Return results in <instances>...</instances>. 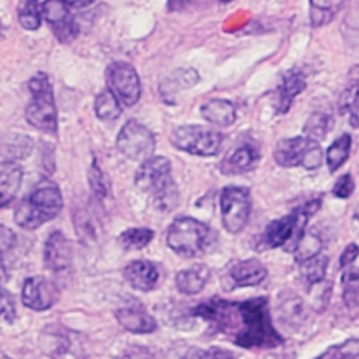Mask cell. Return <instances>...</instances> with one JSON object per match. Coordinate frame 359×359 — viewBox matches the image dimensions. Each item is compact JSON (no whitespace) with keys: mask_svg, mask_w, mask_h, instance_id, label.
<instances>
[{"mask_svg":"<svg viewBox=\"0 0 359 359\" xmlns=\"http://www.w3.org/2000/svg\"><path fill=\"white\" fill-rule=\"evenodd\" d=\"M195 314L231 337L233 342L243 348H275L283 342L272 325L265 297L245 302L210 300L199 304Z\"/></svg>","mask_w":359,"mask_h":359,"instance_id":"6da1fadb","label":"cell"},{"mask_svg":"<svg viewBox=\"0 0 359 359\" xmlns=\"http://www.w3.org/2000/svg\"><path fill=\"white\" fill-rule=\"evenodd\" d=\"M135 185L150 195L160 210H171L177 205L178 192L171 177V164L163 156H151L140 164L135 174Z\"/></svg>","mask_w":359,"mask_h":359,"instance_id":"7a4b0ae2","label":"cell"},{"mask_svg":"<svg viewBox=\"0 0 359 359\" xmlns=\"http://www.w3.org/2000/svg\"><path fill=\"white\" fill-rule=\"evenodd\" d=\"M63 199L59 188L49 181L39 182L15 208V223L27 230H34L59 215Z\"/></svg>","mask_w":359,"mask_h":359,"instance_id":"3957f363","label":"cell"},{"mask_svg":"<svg viewBox=\"0 0 359 359\" xmlns=\"http://www.w3.org/2000/svg\"><path fill=\"white\" fill-rule=\"evenodd\" d=\"M31 102L25 109L27 122L41 132L55 135L57 132V109L52 86L45 73H36L28 81Z\"/></svg>","mask_w":359,"mask_h":359,"instance_id":"277c9868","label":"cell"},{"mask_svg":"<svg viewBox=\"0 0 359 359\" xmlns=\"http://www.w3.org/2000/svg\"><path fill=\"white\" fill-rule=\"evenodd\" d=\"M320 205V199L306 202L292 213L271 222L262 234L261 243L268 248L282 247L287 243H293V247H296L297 241L304 234V227L309 217L318 210Z\"/></svg>","mask_w":359,"mask_h":359,"instance_id":"5b68a950","label":"cell"},{"mask_svg":"<svg viewBox=\"0 0 359 359\" xmlns=\"http://www.w3.org/2000/svg\"><path fill=\"white\" fill-rule=\"evenodd\" d=\"M208 240L209 227L194 217L175 219L167 230L168 247L184 257L199 254L206 247Z\"/></svg>","mask_w":359,"mask_h":359,"instance_id":"8992f818","label":"cell"},{"mask_svg":"<svg viewBox=\"0 0 359 359\" xmlns=\"http://www.w3.org/2000/svg\"><path fill=\"white\" fill-rule=\"evenodd\" d=\"M273 158L280 167L302 165L306 170H316L321 165L323 151L316 140L299 136L280 140L273 150Z\"/></svg>","mask_w":359,"mask_h":359,"instance_id":"52a82bcc","label":"cell"},{"mask_svg":"<svg viewBox=\"0 0 359 359\" xmlns=\"http://www.w3.org/2000/svg\"><path fill=\"white\" fill-rule=\"evenodd\" d=\"M222 135L213 129L199 125H182L172 130L171 143L187 153L195 156H215L220 150Z\"/></svg>","mask_w":359,"mask_h":359,"instance_id":"ba28073f","label":"cell"},{"mask_svg":"<svg viewBox=\"0 0 359 359\" xmlns=\"http://www.w3.org/2000/svg\"><path fill=\"white\" fill-rule=\"evenodd\" d=\"M39 345L50 359H86L80 335L59 324L48 325L41 332Z\"/></svg>","mask_w":359,"mask_h":359,"instance_id":"9c48e42d","label":"cell"},{"mask_svg":"<svg viewBox=\"0 0 359 359\" xmlns=\"http://www.w3.org/2000/svg\"><path fill=\"white\" fill-rule=\"evenodd\" d=\"M116 147L129 160L143 163L153 156L156 137L144 125L130 119L119 130L116 137Z\"/></svg>","mask_w":359,"mask_h":359,"instance_id":"30bf717a","label":"cell"},{"mask_svg":"<svg viewBox=\"0 0 359 359\" xmlns=\"http://www.w3.org/2000/svg\"><path fill=\"white\" fill-rule=\"evenodd\" d=\"M222 222L229 233H240L250 217L251 196L244 187H226L220 195Z\"/></svg>","mask_w":359,"mask_h":359,"instance_id":"8fae6325","label":"cell"},{"mask_svg":"<svg viewBox=\"0 0 359 359\" xmlns=\"http://www.w3.org/2000/svg\"><path fill=\"white\" fill-rule=\"evenodd\" d=\"M108 90L122 105L132 107L140 98V80L135 67L123 60L114 62L107 69Z\"/></svg>","mask_w":359,"mask_h":359,"instance_id":"7c38bea8","label":"cell"},{"mask_svg":"<svg viewBox=\"0 0 359 359\" xmlns=\"http://www.w3.org/2000/svg\"><path fill=\"white\" fill-rule=\"evenodd\" d=\"M56 297V289L50 280L43 276H32L25 279L22 285V303L35 311L49 309Z\"/></svg>","mask_w":359,"mask_h":359,"instance_id":"4fadbf2b","label":"cell"},{"mask_svg":"<svg viewBox=\"0 0 359 359\" xmlns=\"http://www.w3.org/2000/svg\"><path fill=\"white\" fill-rule=\"evenodd\" d=\"M73 258L72 244L62 231L49 234L43 248V264L48 269L59 272L70 266Z\"/></svg>","mask_w":359,"mask_h":359,"instance_id":"5bb4252c","label":"cell"},{"mask_svg":"<svg viewBox=\"0 0 359 359\" xmlns=\"http://www.w3.org/2000/svg\"><path fill=\"white\" fill-rule=\"evenodd\" d=\"M123 276L133 289L149 292L157 285L158 271L150 261H133L125 266Z\"/></svg>","mask_w":359,"mask_h":359,"instance_id":"9a60e30c","label":"cell"},{"mask_svg":"<svg viewBox=\"0 0 359 359\" xmlns=\"http://www.w3.org/2000/svg\"><path fill=\"white\" fill-rule=\"evenodd\" d=\"M118 323L128 331L135 334L153 332L157 328L156 320L140 306L122 307L116 310Z\"/></svg>","mask_w":359,"mask_h":359,"instance_id":"2e32d148","label":"cell"},{"mask_svg":"<svg viewBox=\"0 0 359 359\" xmlns=\"http://www.w3.org/2000/svg\"><path fill=\"white\" fill-rule=\"evenodd\" d=\"M22 181V168L14 160H3L0 164V205L7 206L17 195Z\"/></svg>","mask_w":359,"mask_h":359,"instance_id":"e0dca14e","label":"cell"},{"mask_svg":"<svg viewBox=\"0 0 359 359\" xmlns=\"http://www.w3.org/2000/svg\"><path fill=\"white\" fill-rule=\"evenodd\" d=\"M259 160V153L254 146L243 144L234 149L220 164V171L229 175L241 174L251 170Z\"/></svg>","mask_w":359,"mask_h":359,"instance_id":"ac0fdd59","label":"cell"},{"mask_svg":"<svg viewBox=\"0 0 359 359\" xmlns=\"http://www.w3.org/2000/svg\"><path fill=\"white\" fill-rule=\"evenodd\" d=\"M266 276L265 266L255 258L238 261L230 269V278L236 286H254Z\"/></svg>","mask_w":359,"mask_h":359,"instance_id":"d6986e66","label":"cell"},{"mask_svg":"<svg viewBox=\"0 0 359 359\" xmlns=\"http://www.w3.org/2000/svg\"><path fill=\"white\" fill-rule=\"evenodd\" d=\"M306 87L304 76L300 72L290 70L287 72L283 79L282 84L278 90V100H276V112L286 114L297 94H300Z\"/></svg>","mask_w":359,"mask_h":359,"instance_id":"ffe728a7","label":"cell"},{"mask_svg":"<svg viewBox=\"0 0 359 359\" xmlns=\"http://www.w3.org/2000/svg\"><path fill=\"white\" fill-rule=\"evenodd\" d=\"M209 279V269L205 265H194L188 269L180 271L175 276L177 289L184 294L199 293Z\"/></svg>","mask_w":359,"mask_h":359,"instance_id":"44dd1931","label":"cell"},{"mask_svg":"<svg viewBox=\"0 0 359 359\" xmlns=\"http://www.w3.org/2000/svg\"><path fill=\"white\" fill-rule=\"evenodd\" d=\"M201 115L210 123L229 126L236 121V108L227 100H209L201 107Z\"/></svg>","mask_w":359,"mask_h":359,"instance_id":"7402d4cb","label":"cell"},{"mask_svg":"<svg viewBox=\"0 0 359 359\" xmlns=\"http://www.w3.org/2000/svg\"><path fill=\"white\" fill-rule=\"evenodd\" d=\"M279 311L282 320L290 327H297L307 318V309L304 302L293 293H289L280 299Z\"/></svg>","mask_w":359,"mask_h":359,"instance_id":"603a6c76","label":"cell"},{"mask_svg":"<svg viewBox=\"0 0 359 359\" xmlns=\"http://www.w3.org/2000/svg\"><path fill=\"white\" fill-rule=\"evenodd\" d=\"M94 109L98 119L104 122H112L119 118L122 112V104L111 90H104L97 95Z\"/></svg>","mask_w":359,"mask_h":359,"instance_id":"cb8c5ba5","label":"cell"},{"mask_svg":"<svg viewBox=\"0 0 359 359\" xmlns=\"http://www.w3.org/2000/svg\"><path fill=\"white\" fill-rule=\"evenodd\" d=\"M345 3L346 0H310L311 24H327L345 6Z\"/></svg>","mask_w":359,"mask_h":359,"instance_id":"d4e9b609","label":"cell"},{"mask_svg":"<svg viewBox=\"0 0 359 359\" xmlns=\"http://www.w3.org/2000/svg\"><path fill=\"white\" fill-rule=\"evenodd\" d=\"M67 6L65 0H45L41 6L42 17L52 28L60 27L72 20Z\"/></svg>","mask_w":359,"mask_h":359,"instance_id":"484cf974","label":"cell"},{"mask_svg":"<svg viewBox=\"0 0 359 359\" xmlns=\"http://www.w3.org/2000/svg\"><path fill=\"white\" fill-rule=\"evenodd\" d=\"M351 136L348 133H344L338 139L332 142V144L327 149V164L331 172L337 171L348 158L349 150H351Z\"/></svg>","mask_w":359,"mask_h":359,"instance_id":"4316f807","label":"cell"},{"mask_svg":"<svg viewBox=\"0 0 359 359\" xmlns=\"http://www.w3.org/2000/svg\"><path fill=\"white\" fill-rule=\"evenodd\" d=\"M32 146H34V142L29 136L14 135L4 140L3 153L7 157L6 160H21L29 156Z\"/></svg>","mask_w":359,"mask_h":359,"instance_id":"83f0119b","label":"cell"},{"mask_svg":"<svg viewBox=\"0 0 359 359\" xmlns=\"http://www.w3.org/2000/svg\"><path fill=\"white\" fill-rule=\"evenodd\" d=\"M327 265H328V258L325 255L318 254L302 262V269H300L302 278L309 285H316L318 282H323L327 272Z\"/></svg>","mask_w":359,"mask_h":359,"instance_id":"f1b7e54d","label":"cell"},{"mask_svg":"<svg viewBox=\"0 0 359 359\" xmlns=\"http://www.w3.org/2000/svg\"><path fill=\"white\" fill-rule=\"evenodd\" d=\"M316 359H359V338H351L339 345L330 346Z\"/></svg>","mask_w":359,"mask_h":359,"instance_id":"f546056e","label":"cell"},{"mask_svg":"<svg viewBox=\"0 0 359 359\" xmlns=\"http://www.w3.org/2000/svg\"><path fill=\"white\" fill-rule=\"evenodd\" d=\"M330 116L323 112H314L306 122L303 128V133L306 137L311 140H321L325 137L328 129H330Z\"/></svg>","mask_w":359,"mask_h":359,"instance_id":"4dcf8cb0","label":"cell"},{"mask_svg":"<svg viewBox=\"0 0 359 359\" xmlns=\"http://www.w3.org/2000/svg\"><path fill=\"white\" fill-rule=\"evenodd\" d=\"M153 238L150 229H129L119 236V243L126 250H140L146 247Z\"/></svg>","mask_w":359,"mask_h":359,"instance_id":"1f68e13d","label":"cell"},{"mask_svg":"<svg viewBox=\"0 0 359 359\" xmlns=\"http://www.w3.org/2000/svg\"><path fill=\"white\" fill-rule=\"evenodd\" d=\"M321 240L314 234H303L294 247V258L299 262H304L320 254Z\"/></svg>","mask_w":359,"mask_h":359,"instance_id":"d6a6232c","label":"cell"},{"mask_svg":"<svg viewBox=\"0 0 359 359\" xmlns=\"http://www.w3.org/2000/svg\"><path fill=\"white\" fill-rule=\"evenodd\" d=\"M41 8L38 0H25L18 11V20L22 28L34 31L41 25Z\"/></svg>","mask_w":359,"mask_h":359,"instance_id":"836d02e7","label":"cell"},{"mask_svg":"<svg viewBox=\"0 0 359 359\" xmlns=\"http://www.w3.org/2000/svg\"><path fill=\"white\" fill-rule=\"evenodd\" d=\"M359 95V65L353 66L348 74V86L342 91L339 98V111L341 114L346 112L353 100Z\"/></svg>","mask_w":359,"mask_h":359,"instance_id":"e575fe53","label":"cell"},{"mask_svg":"<svg viewBox=\"0 0 359 359\" xmlns=\"http://www.w3.org/2000/svg\"><path fill=\"white\" fill-rule=\"evenodd\" d=\"M88 184L93 189V192L98 196V198H104L108 192V187H107V181L104 178L102 171L100 170V167L97 165V161L94 160L88 172Z\"/></svg>","mask_w":359,"mask_h":359,"instance_id":"d590c367","label":"cell"},{"mask_svg":"<svg viewBox=\"0 0 359 359\" xmlns=\"http://www.w3.org/2000/svg\"><path fill=\"white\" fill-rule=\"evenodd\" d=\"M185 359H236L234 355L226 349L213 346L209 349H191Z\"/></svg>","mask_w":359,"mask_h":359,"instance_id":"8d00e7d4","label":"cell"},{"mask_svg":"<svg viewBox=\"0 0 359 359\" xmlns=\"http://www.w3.org/2000/svg\"><path fill=\"white\" fill-rule=\"evenodd\" d=\"M345 289L342 293V299L348 307L359 306V279L344 282Z\"/></svg>","mask_w":359,"mask_h":359,"instance_id":"74e56055","label":"cell"},{"mask_svg":"<svg viewBox=\"0 0 359 359\" xmlns=\"http://www.w3.org/2000/svg\"><path fill=\"white\" fill-rule=\"evenodd\" d=\"M355 189V182L349 174L342 175L334 185L332 194L338 198H349Z\"/></svg>","mask_w":359,"mask_h":359,"instance_id":"f35d334b","label":"cell"},{"mask_svg":"<svg viewBox=\"0 0 359 359\" xmlns=\"http://www.w3.org/2000/svg\"><path fill=\"white\" fill-rule=\"evenodd\" d=\"M1 317L4 321L10 324L15 320L14 300H13V296L6 289H3V293H1Z\"/></svg>","mask_w":359,"mask_h":359,"instance_id":"ab89813d","label":"cell"},{"mask_svg":"<svg viewBox=\"0 0 359 359\" xmlns=\"http://www.w3.org/2000/svg\"><path fill=\"white\" fill-rule=\"evenodd\" d=\"M14 244H15V236H14V233H13L8 227H6L4 224H1V226H0V245H1V252H3V255H4L8 250H11V248L14 247Z\"/></svg>","mask_w":359,"mask_h":359,"instance_id":"60d3db41","label":"cell"},{"mask_svg":"<svg viewBox=\"0 0 359 359\" xmlns=\"http://www.w3.org/2000/svg\"><path fill=\"white\" fill-rule=\"evenodd\" d=\"M359 255V247L356 244H349L339 257V265L342 268H348Z\"/></svg>","mask_w":359,"mask_h":359,"instance_id":"b9f144b4","label":"cell"},{"mask_svg":"<svg viewBox=\"0 0 359 359\" xmlns=\"http://www.w3.org/2000/svg\"><path fill=\"white\" fill-rule=\"evenodd\" d=\"M122 359H156L154 355L142 346H132L130 349H128L125 352V355L122 356Z\"/></svg>","mask_w":359,"mask_h":359,"instance_id":"7bdbcfd3","label":"cell"},{"mask_svg":"<svg viewBox=\"0 0 359 359\" xmlns=\"http://www.w3.org/2000/svg\"><path fill=\"white\" fill-rule=\"evenodd\" d=\"M346 112H349L351 125L353 128H359V95L353 100V102L349 105Z\"/></svg>","mask_w":359,"mask_h":359,"instance_id":"ee69618b","label":"cell"},{"mask_svg":"<svg viewBox=\"0 0 359 359\" xmlns=\"http://www.w3.org/2000/svg\"><path fill=\"white\" fill-rule=\"evenodd\" d=\"M67 4H72V6H76V7H86L91 3H94L95 0H65Z\"/></svg>","mask_w":359,"mask_h":359,"instance_id":"f6af8a7d","label":"cell"},{"mask_svg":"<svg viewBox=\"0 0 359 359\" xmlns=\"http://www.w3.org/2000/svg\"><path fill=\"white\" fill-rule=\"evenodd\" d=\"M1 359H10V358H8V356H7V355H4V353H3V356H1Z\"/></svg>","mask_w":359,"mask_h":359,"instance_id":"bcb514c9","label":"cell"},{"mask_svg":"<svg viewBox=\"0 0 359 359\" xmlns=\"http://www.w3.org/2000/svg\"><path fill=\"white\" fill-rule=\"evenodd\" d=\"M220 1H231V0H220Z\"/></svg>","mask_w":359,"mask_h":359,"instance_id":"7dc6e473","label":"cell"}]
</instances>
